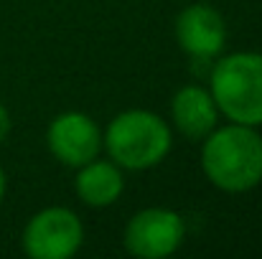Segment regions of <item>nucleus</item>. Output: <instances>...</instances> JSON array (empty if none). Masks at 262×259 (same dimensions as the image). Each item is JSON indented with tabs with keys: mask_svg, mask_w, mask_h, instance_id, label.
Wrapping results in <instances>:
<instances>
[{
	"mask_svg": "<svg viewBox=\"0 0 262 259\" xmlns=\"http://www.w3.org/2000/svg\"><path fill=\"white\" fill-rule=\"evenodd\" d=\"M201 168L206 178L227 191L245 193L262 180V137L250 125L214 127L204 137Z\"/></svg>",
	"mask_w": 262,
	"mask_h": 259,
	"instance_id": "nucleus-1",
	"label": "nucleus"
},
{
	"mask_svg": "<svg viewBox=\"0 0 262 259\" xmlns=\"http://www.w3.org/2000/svg\"><path fill=\"white\" fill-rule=\"evenodd\" d=\"M104 148L120 168L145 171L158 166L171 150V127L148 109H127L117 114L104 132Z\"/></svg>",
	"mask_w": 262,
	"mask_h": 259,
	"instance_id": "nucleus-2",
	"label": "nucleus"
},
{
	"mask_svg": "<svg viewBox=\"0 0 262 259\" xmlns=\"http://www.w3.org/2000/svg\"><path fill=\"white\" fill-rule=\"evenodd\" d=\"M216 109L237 125H262V54L242 51L216 61L211 69Z\"/></svg>",
	"mask_w": 262,
	"mask_h": 259,
	"instance_id": "nucleus-3",
	"label": "nucleus"
},
{
	"mask_svg": "<svg viewBox=\"0 0 262 259\" xmlns=\"http://www.w3.org/2000/svg\"><path fill=\"white\" fill-rule=\"evenodd\" d=\"M20 242L31 259H69L84 242V226L74 211L51 206L26 224Z\"/></svg>",
	"mask_w": 262,
	"mask_h": 259,
	"instance_id": "nucleus-4",
	"label": "nucleus"
},
{
	"mask_svg": "<svg viewBox=\"0 0 262 259\" xmlns=\"http://www.w3.org/2000/svg\"><path fill=\"white\" fill-rule=\"evenodd\" d=\"M186 237L183 219L171 208H143L125 226V249L140 259L173 254Z\"/></svg>",
	"mask_w": 262,
	"mask_h": 259,
	"instance_id": "nucleus-5",
	"label": "nucleus"
},
{
	"mask_svg": "<svg viewBox=\"0 0 262 259\" xmlns=\"http://www.w3.org/2000/svg\"><path fill=\"white\" fill-rule=\"evenodd\" d=\"M46 143L51 155L59 163L69 168H79L97 158L102 148V135L94 120L87 117L84 112H64L49 125Z\"/></svg>",
	"mask_w": 262,
	"mask_h": 259,
	"instance_id": "nucleus-6",
	"label": "nucleus"
},
{
	"mask_svg": "<svg viewBox=\"0 0 262 259\" xmlns=\"http://www.w3.org/2000/svg\"><path fill=\"white\" fill-rule=\"evenodd\" d=\"M176 41L186 54L211 59L222 54L227 43V26L216 8L206 3H193L183 8L176 18Z\"/></svg>",
	"mask_w": 262,
	"mask_h": 259,
	"instance_id": "nucleus-7",
	"label": "nucleus"
},
{
	"mask_svg": "<svg viewBox=\"0 0 262 259\" xmlns=\"http://www.w3.org/2000/svg\"><path fill=\"white\" fill-rule=\"evenodd\" d=\"M216 104L211 91L201 86H181L173 94L171 102V117H173L176 130L186 140H204L214 127H216Z\"/></svg>",
	"mask_w": 262,
	"mask_h": 259,
	"instance_id": "nucleus-8",
	"label": "nucleus"
},
{
	"mask_svg": "<svg viewBox=\"0 0 262 259\" xmlns=\"http://www.w3.org/2000/svg\"><path fill=\"white\" fill-rule=\"evenodd\" d=\"M125 180L117 163H107V160H89L84 166H79V173L74 178V191L77 196L94 208H104L110 203H115L122 196Z\"/></svg>",
	"mask_w": 262,
	"mask_h": 259,
	"instance_id": "nucleus-9",
	"label": "nucleus"
},
{
	"mask_svg": "<svg viewBox=\"0 0 262 259\" xmlns=\"http://www.w3.org/2000/svg\"><path fill=\"white\" fill-rule=\"evenodd\" d=\"M8 132H10V114H8V109L0 104V145H3V140L8 137Z\"/></svg>",
	"mask_w": 262,
	"mask_h": 259,
	"instance_id": "nucleus-10",
	"label": "nucleus"
},
{
	"mask_svg": "<svg viewBox=\"0 0 262 259\" xmlns=\"http://www.w3.org/2000/svg\"><path fill=\"white\" fill-rule=\"evenodd\" d=\"M3 196H5V173L0 168V201H3Z\"/></svg>",
	"mask_w": 262,
	"mask_h": 259,
	"instance_id": "nucleus-11",
	"label": "nucleus"
}]
</instances>
